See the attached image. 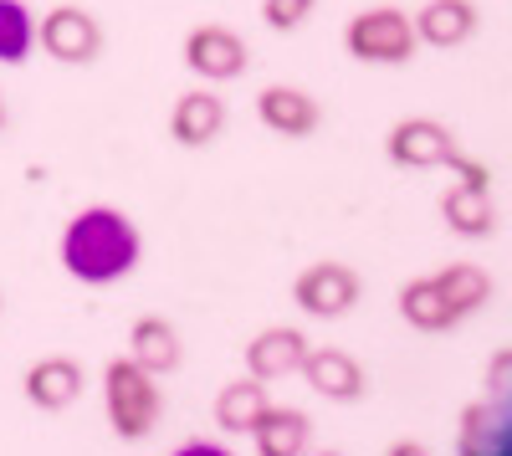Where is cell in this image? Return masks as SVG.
Here are the masks:
<instances>
[{
	"instance_id": "obj_9",
	"label": "cell",
	"mask_w": 512,
	"mask_h": 456,
	"mask_svg": "<svg viewBox=\"0 0 512 456\" xmlns=\"http://www.w3.org/2000/svg\"><path fill=\"white\" fill-rule=\"evenodd\" d=\"M226 98L221 93H210V88H190L175 98V108H169V139H175L180 149H205V144H216L226 134Z\"/></svg>"
},
{
	"instance_id": "obj_18",
	"label": "cell",
	"mask_w": 512,
	"mask_h": 456,
	"mask_svg": "<svg viewBox=\"0 0 512 456\" xmlns=\"http://www.w3.org/2000/svg\"><path fill=\"white\" fill-rule=\"evenodd\" d=\"M441 221L466 236V241H482L497 231V205H492V190H477V185H451L441 195Z\"/></svg>"
},
{
	"instance_id": "obj_12",
	"label": "cell",
	"mask_w": 512,
	"mask_h": 456,
	"mask_svg": "<svg viewBox=\"0 0 512 456\" xmlns=\"http://www.w3.org/2000/svg\"><path fill=\"white\" fill-rule=\"evenodd\" d=\"M256 118H262L272 134H282V139H308L323 123V108H318L313 93L292 88V82H277V88L256 93Z\"/></svg>"
},
{
	"instance_id": "obj_22",
	"label": "cell",
	"mask_w": 512,
	"mask_h": 456,
	"mask_svg": "<svg viewBox=\"0 0 512 456\" xmlns=\"http://www.w3.org/2000/svg\"><path fill=\"white\" fill-rule=\"evenodd\" d=\"M318 11V0H262V21L272 26V31H297L308 16Z\"/></svg>"
},
{
	"instance_id": "obj_25",
	"label": "cell",
	"mask_w": 512,
	"mask_h": 456,
	"mask_svg": "<svg viewBox=\"0 0 512 456\" xmlns=\"http://www.w3.org/2000/svg\"><path fill=\"white\" fill-rule=\"evenodd\" d=\"M0 129H6V93H0Z\"/></svg>"
},
{
	"instance_id": "obj_19",
	"label": "cell",
	"mask_w": 512,
	"mask_h": 456,
	"mask_svg": "<svg viewBox=\"0 0 512 456\" xmlns=\"http://www.w3.org/2000/svg\"><path fill=\"white\" fill-rule=\"evenodd\" d=\"M400 318L415 328V334H451V328L461 323L451 313V303L436 293V282L431 277H410L400 287Z\"/></svg>"
},
{
	"instance_id": "obj_21",
	"label": "cell",
	"mask_w": 512,
	"mask_h": 456,
	"mask_svg": "<svg viewBox=\"0 0 512 456\" xmlns=\"http://www.w3.org/2000/svg\"><path fill=\"white\" fill-rule=\"evenodd\" d=\"M36 52V16L21 0H0V62L21 67Z\"/></svg>"
},
{
	"instance_id": "obj_24",
	"label": "cell",
	"mask_w": 512,
	"mask_h": 456,
	"mask_svg": "<svg viewBox=\"0 0 512 456\" xmlns=\"http://www.w3.org/2000/svg\"><path fill=\"white\" fill-rule=\"evenodd\" d=\"M390 451H395V456H415V451H425V446H415V441H395Z\"/></svg>"
},
{
	"instance_id": "obj_7",
	"label": "cell",
	"mask_w": 512,
	"mask_h": 456,
	"mask_svg": "<svg viewBox=\"0 0 512 456\" xmlns=\"http://www.w3.org/2000/svg\"><path fill=\"white\" fill-rule=\"evenodd\" d=\"M251 62V47H246V36L231 31V26H195L185 36V67L200 77V82H236Z\"/></svg>"
},
{
	"instance_id": "obj_23",
	"label": "cell",
	"mask_w": 512,
	"mask_h": 456,
	"mask_svg": "<svg viewBox=\"0 0 512 456\" xmlns=\"http://www.w3.org/2000/svg\"><path fill=\"white\" fill-rule=\"evenodd\" d=\"M507 390H512V349H497L487 369V395H507Z\"/></svg>"
},
{
	"instance_id": "obj_5",
	"label": "cell",
	"mask_w": 512,
	"mask_h": 456,
	"mask_svg": "<svg viewBox=\"0 0 512 456\" xmlns=\"http://www.w3.org/2000/svg\"><path fill=\"white\" fill-rule=\"evenodd\" d=\"M359 298H364V277L344 262H313L292 282V303L308 318H344L359 308Z\"/></svg>"
},
{
	"instance_id": "obj_2",
	"label": "cell",
	"mask_w": 512,
	"mask_h": 456,
	"mask_svg": "<svg viewBox=\"0 0 512 456\" xmlns=\"http://www.w3.org/2000/svg\"><path fill=\"white\" fill-rule=\"evenodd\" d=\"M103 410H108V426L118 441H149L164 416V390L154 385L144 364L123 354L103 369Z\"/></svg>"
},
{
	"instance_id": "obj_6",
	"label": "cell",
	"mask_w": 512,
	"mask_h": 456,
	"mask_svg": "<svg viewBox=\"0 0 512 456\" xmlns=\"http://www.w3.org/2000/svg\"><path fill=\"white\" fill-rule=\"evenodd\" d=\"M384 159L400 164V170H451L461 159V144L436 118H400L384 139Z\"/></svg>"
},
{
	"instance_id": "obj_13",
	"label": "cell",
	"mask_w": 512,
	"mask_h": 456,
	"mask_svg": "<svg viewBox=\"0 0 512 456\" xmlns=\"http://www.w3.org/2000/svg\"><path fill=\"white\" fill-rule=\"evenodd\" d=\"M461 456H507L512 451V410L507 395H492L482 405L461 410V436H456Z\"/></svg>"
},
{
	"instance_id": "obj_16",
	"label": "cell",
	"mask_w": 512,
	"mask_h": 456,
	"mask_svg": "<svg viewBox=\"0 0 512 456\" xmlns=\"http://www.w3.org/2000/svg\"><path fill=\"white\" fill-rule=\"evenodd\" d=\"M246 436L256 441L262 456H303V451H313V421H308V410H297V405H267Z\"/></svg>"
},
{
	"instance_id": "obj_17",
	"label": "cell",
	"mask_w": 512,
	"mask_h": 456,
	"mask_svg": "<svg viewBox=\"0 0 512 456\" xmlns=\"http://www.w3.org/2000/svg\"><path fill=\"white\" fill-rule=\"evenodd\" d=\"M431 282H436V293L451 303V313L466 323V318H477L487 303H492V272L487 267H477V262H446L441 272H431Z\"/></svg>"
},
{
	"instance_id": "obj_4",
	"label": "cell",
	"mask_w": 512,
	"mask_h": 456,
	"mask_svg": "<svg viewBox=\"0 0 512 456\" xmlns=\"http://www.w3.org/2000/svg\"><path fill=\"white\" fill-rule=\"evenodd\" d=\"M36 47L62 67H88L103 57V21L88 6H52L36 21Z\"/></svg>"
},
{
	"instance_id": "obj_3",
	"label": "cell",
	"mask_w": 512,
	"mask_h": 456,
	"mask_svg": "<svg viewBox=\"0 0 512 456\" xmlns=\"http://www.w3.org/2000/svg\"><path fill=\"white\" fill-rule=\"evenodd\" d=\"M344 47L364 67H405L415 57V21L400 6H369L344 26Z\"/></svg>"
},
{
	"instance_id": "obj_11",
	"label": "cell",
	"mask_w": 512,
	"mask_h": 456,
	"mask_svg": "<svg viewBox=\"0 0 512 456\" xmlns=\"http://www.w3.org/2000/svg\"><path fill=\"white\" fill-rule=\"evenodd\" d=\"M410 21H415V41H420V47L451 52V47H461V41L477 36L482 11L472 6V0H425Z\"/></svg>"
},
{
	"instance_id": "obj_8",
	"label": "cell",
	"mask_w": 512,
	"mask_h": 456,
	"mask_svg": "<svg viewBox=\"0 0 512 456\" xmlns=\"http://www.w3.org/2000/svg\"><path fill=\"white\" fill-rule=\"evenodd\" d=\"M297 375H308V385H313L323 400H333V405H354V400H364V390H369L364 364H359L349 349H333V344H323V349L308 344L303 369H297Z\"/></svg>"
},
{
	"instance_id": "obj_14",
	"label": "cell",
	"mask_w": 512,
	"mask_h": 456,
	"mask_svg": "<svg viewBox=\"0 0 512 456\" xmlns=\"http://www.w3.org/2000/svg\"><path fill=\"white\" fill-rule=\"evenodd\" d=\"M128 359L144 364L149 375H175V369L185 364V339H180V328L159 318V313H144L134 318V328H128Z\"/></svg>"
},
{
	"instance_id": "obj_20",
	"label": "cell",
	"mask_w": 512,
	"mask_h": 456,
	"mask_svg": "<svg viewBox=\"0 0 512 456\" xmlns=\"http://www.w3.org/2000/svg\"><path fill=\"white\" fill-rule=\"evenodd\" d=\"M272 400H267V385L262 380H231V385H221V395H216V426L226 431V436H246L251 426H256V416H262Z\"/></svg>"
},
{
	"instance_id": "obj_15",
	"label": "cell",
	"mask_w": 512,
	"mask_h": 456,
	"mask_svg": "<svg viewBox=\"0 0 512 456\" xmlns=\"http://www.w3.org/2000/svg\"><path fill=\"white\" fill-rule=\"evenodd\" d=\"M82 385H88V369H82L77 359H62V354H47V359H36L26 369V380H21V395L36 405V410H67Z\"/></svg>"
},
{
	"instance_id": "obj_10",
	"label": "cell",
	"mask_w": 512,
	"mask_h": 456,
	"mask_svg": "<svg viewBox=\"0 0 512 456\" xmlns=\"http://www.w3.org/2000/svg\"><path fill=\"white\" fill-rule=\"evenodd\" d=\"M303 354H308V334L292 323H272L262 328L251 344H246V375L262 380V385H277L287 375H297L303 369Z\"/></svg>"
},
{
	"instance_id": "obj_1",
	"label": "cell",
	"mask_w": 512,
	"mask_h": 456,
	"mask_svg": "<svg viewBox=\"0 0 512 456\" xmlns=\"http://www.w3.org/2000/svg\"><path fill=\"white\" fill-rule=\"evenodd\" d=\"M62 272L82 287H113L144 257V236L118 205H88L62 226Z\"/></svg>"
}]
</instances>
